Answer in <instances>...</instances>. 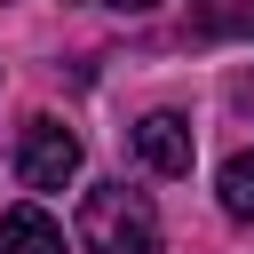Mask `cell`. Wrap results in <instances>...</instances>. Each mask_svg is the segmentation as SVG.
<instances>
[{"label":"cell","instance_id":"6da1fadb","mask_svg":"<svg viewBox=\"0 0 254 254\" xmlns=\"http://www.w3.org/2000/svg\"><path fill=\"white\" fill-rule=\"evenodd\" d=\"M79 246L87 254H159V214L127 183H95L79 198Z\"/></svg>","mask_w":254,"mask_h":254},{"label":"cell","instance_id":"8992f818","mask_svg":"<svg viewBox=\"0 0 254 254\" xmlns=\"http://www.w3.org/2000/svg\"><path fill=\"white\" fill-rule=\"evenodd\" d=\"M111 8H135V16H143V8H159V0H111Z\"/></svg>","mask_w":254,"mask_h":254},{"label":"cell","instance_id":"3957f363","mask_svg":"<svg viewBox=\"0 0 254 254\" xmlns=\"http://www.w3.org/2000/svg\"><path fill=\"white\" fill-rule=\"evenodd\" d=\"M135 151H143V167H159V175H190V119H175V111H151L143 127H135Z\"/></svg>","mask_w":254,"mask_h":254},{"label":"cell","instance_id":"7a4b0ae2","mask_svg":"<svg viewBox=\"0 0 254 254\" xmlns=\"http://www.w3.org/2000/svg\"><path fill=\"white\" fill-rule=\"evenodd\" d=\"M16 175H24V190H64L79 175V135L64 119H32L16 143Z\"/></svg>","mask_w":254,"mask_h":254},{"label":"cell","instance_id":"277c9868","mask_svg":"<svg viewBox=\"0 0 254 254\" xmlns=\"http://www.w3.org/2000/svg\"><path fill=\"white\" fill-rule=\"evenodd\" d=\"M0 254H64L56 214H40V206H8V214H0Z\"/></svg>","mask_w":254,"mask_h":254},{"label":"cell","instance_id":"5b68a950","mask_svg":"<svg viewBox=\"0 0 254 254\" xmlns=\"http://www.w3.org/2000/svg\"><path fill=\"white\" fill-rule=\"evenodd\" d=\"M222 214L230 222H254V151H230L222 159Z\"/></svg>","mask_w":254,"mask_h":254}]
</instances>
